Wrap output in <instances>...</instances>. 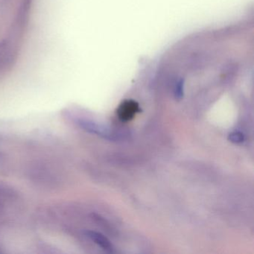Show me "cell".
Masks as SVG:
<instances>
[{
    "instance_id": "cell-2",
    "label": "cell",
    "mask_w": 254,
    "mask_h": 254,
    "mask_svg": "<svg viewBox=\"0 0 254 254\" xmlns=\"http://www.w3.org/2000/svg\"><path fill=\"white\" fill-rule=\"evenodd\" d=\"M140 111L139 104L136 101L125 100L117 109V115L123 122H128L133 120L136 113Z\"/></svg>"
},
{
    "instance_id": "cell-4",
    "label": "cell",
    "mask_w": 254,
    "mask_h": 254,
    "mask_svg": "<svg viewBox=\"0 0 254 254\" xmlns=\"http://www.w3.org/2000/svg\"><path fill=\"white\" fill-rule=\"evenodd\" d=\"M228 139L230 142H233V143L240 144L245 141V135L242 132H232L229 134Z\"/></svg>"
},
{
    "instance_id": "cell-3",
    "label": "cell",
    "mask_w": 254,
    "mask_h": 254,
    "mask_svg": "<svg viewBox=\"0 0 254 254\" xmlns=\"http://www.w3.org/2000/svg\"><path fill=\"white\" fill-rule=\"evenodd\" d=\"M85 235L104 251L108 253L114 252V248L112 244L108 240V238L105 237L102 233L93 231V230H87L85 232Z\"/></svg>"
},
{
    "instance_id": "cell-1",
    "label": "cell",
    "mask_w": 254,
    "mask_h": 254,
    "mask_svg": "<svg viewBox=\"0 0 254 254\" xmlns=\"http://www.w3.org/2000/svg\"><path fill=\"white\" fill-rule=\"evenodd\" d=\"M63 116L68 122L70 121L88 133L97 135L105 139H112L114 137V135L106 126L82 115L78 112V110L66 108L63 111Z\"/></svg>"
}]
</instances>
